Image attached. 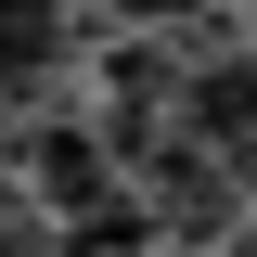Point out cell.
<instances>
[{"label": "cell", "instance_id": "obj_1", "mask_svg": "<svg viewBox=\"0 0 257 257\" xmlns=\"http://www.w3.org/2000/svg\"><path fill=\"white\" fill-rule=\"evenodd\" d=\"M180 128L206 155H257V52H219L180 77Z\"/></svg>", "mask_w": 257, "mask_h": 257}, {"label": "cell", "instance_id": "obj_2", "mask_svg": "<svg viewBox=\"0 0 257 257\" xmlns=\"http://www.w3.org/2000/svg\"><path fill=\"white\" fill-rule=\"evenodd\" d=\"M52 64H64V0H13V77L39 90Z\"/></svg>", "mask_w": 257, "mask_h": 257}, {"label": "cell", "instance_id": "obj_3", "mask_svg": "<svg viewBox=\"0 0 257 257\" xmlns=\"http://www.w3.org/2000/svg\"><path fill=\"white\" fill-rule=\"evenodd\" d=\"M103 13H128V26H193L206 0H103Z\"/></svg>", "mask_w": 257, "mask_h": 257}]
</instances>
